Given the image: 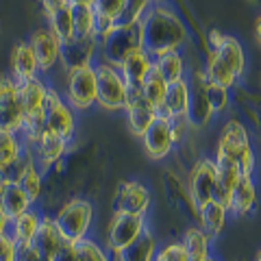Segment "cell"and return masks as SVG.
<instances>
[{
	"label": "cell",
	"mask_w": 261,
	"mask_h": 261,
	"mask_svg": "<svg viewBox=\"0 0 261 261\" xmlns=\"http://www.w3.org/2000/svg\"><path fill=\"white\" fill-rule=\"evenodd\" d=\"M140 27L144 50L150 53L152 57L181 50L190 39V29H187L185 20L163 3H152L144 20L140 22Z\"/></svg>",
	"instance_id": "cell-1"
},
{
	"label": "cell",
	"mask_w": 261,
	"mask_h": 261,
	"mask_svg": "<svg viewBox=\"0 0 261 261\" xmlns=\"http://www.w3.org/2000/svg\"><path fill=\"white\" fill-rule=\"evenodd\" d=\"M214 157L233 159L240 166L242 176H257L259 159H257L255 148H252L250 130L238 116L228 118L222 124V128H220Z\"/></svg>",
	"instance_id": "cell-2"
},
{
	"label": "cell",
	"mask_w": 261,
	"mask_h": 261,
	"mask_svg": "<svg viewBox=\"0 0 261 261\" xmlns=\"http://www.w3.org/2000/svg\"><path fill=\"white\" fill-rule=\"evenodd\" d=\"M94 202L85 196H70L57 205L53 218L63 235L65 244H76L89 238V231L94 226Z\"/></svg>",
	"instance_id": "cell-3"
},
{
	"label": "cell",
	"mask_w": 261,
	"mask_h": 261,
	"mask_svg": "<svg viewBox=\"0 0 261 261\" xmlns=\"http://www.w3.org/2000/svg\"><path fill=\"white\" fill-rule=\"evenodd\" d=\"M140 48H144L140 24H118L107 37L98 42V63L120 68V63Z\"/></svg>",
	"instance_id": "cell-4"
},
{
	"label": "cell",
	"mask_w": 261,
	"mask_h": 261,
	"mask_svg": "<svg viewBox=\"0 0 261 261\" xmlns=\"http://www.w3.org/2000/svg\"><path fill=\"white\" fill-rule=\"evenodd\" d=\"M148 228V216H133V214H118L113 211L107 228L102 235V244L113 257L128 248L140 235Z\"/></svg>",
	"instance_id": "cell-5"
},
{
	"label": "cell",
	"mask_w": 261,
	"mask_h": 261,
	"mask_svg": "<svg viewBox=\"0 0 261 261\" xmlns=\"http://www.w3.org/2000/svg\"><path fill=\"white\" fill-rule=\"evenodd\" d=\"M128 85L120 70L107 63H96V105L102 111H124Z\"/></svg>",
	"instance_id": "cell-6"
},
{
	"label": "cell",
	"mask_w": 261,
	"mask_h": 261,
	"mask_svg": "<svg viewBox=\"0 0 261 261\" xmlns=\"http://www.w3.org/2000/svg\"><path fill=\"white\" fill-rule=\"evenodd\" d=\"M185 187H187V194L194 202L196 209L205 207L207 202L214 200L216 196V161L214 157L209 154H198L192 166H190V172H187L185 178Z\"/></svg>",
	"instance_id": "cell-7"
},
{
	"label": "cell",
	"mask_w": 261,
	"mask_h": 261,
	"mask_svg": "<svg viewBox=\"0 0 261 261\" xmlns=\"http://www.w3.org/2000/svg\"><path fill=\"white\" fill-rule=\"evenodd\" d=\"M63 98L76 113L96 107V65L65 72Z\"/></svg>",
	"instance_id": "cell-8"
},
{
	"label": "cell",
	"mask_w": 261,
	"mask_h": 261,
	"mask_svg": "<svg viewBox=\"0 0 261 261\" xmlns=\"http://www.w3.org/2000/svg\"><path fill=\"white\" fill-rule=\"evenodd\" d=\"M46 130L65 142H74L76 137V111L70 107L68 100L63 98L59 89L50 87V96H48L46 113H44Z\"/></svg>",
	"instance_id": "cell-9"
},
{
	"label": "cell",
	"mask_w": 261,
	"mask_h": 261,
	"mask_svg": "<svg viewBox=\"0 0 261 261\" xmlns=\"http://www.w3.org/2000/svg\"><path fill=\"white\" fill-rule=\"evenodd\" d=\"M187 85H190V105H187V120L194 130H202L211 124L214 111H211L207 98V76L202 68H194L187 72Z\"/></svg>",
	"instance_id": "cell-10"
},
{
	"label": "cell",
	"mask_w": 261,
	"mask_h": 261,
	"mask_svg": "<svg viewBox=\"0 0 261 261\" xmlns=\"http://www.w3.org/2000/svg\"><path fill=\"white\" fill-rule=\"evenodd\" d=\"M152 209V192L150 187L137 181V178H126L120 181L113 194V211L118 214H133V216H148Z\"/></svg>",
	"instance_id": "cell-11"
},
{
	"label": "cell",
	"mask_w": 261,
	"mask_h": 261,
	"mask_svg": "<svg viewBox=\"0 0 261 261\" xmlns=\"http://www.w3.org/2000/svg\"><path fill=\"white\" fill-rule=\"evenodd\" d=\"M27 148L31 150L35 166L48 176L50 172H55V170L59 168V163L65 161L68 152L72 150V144L46 130V133L39 137V140H35L33 144H29Z\"/></svg>",
	"instance_id": "cell-12"
},
{
	"label": "cell",
	"mask_w": 261,
	"mask_h": 261,
	"mask_svg": "<svg viewBox=\"0 0 261 261\" xmlns=\"http://www.w3.org/2000/svg\"><path fill=\"white\" fill-rule=\"evenodd\" d=\"M126 116V126L130 130V135L140 137L148 130L154 122H157V109L148 102V98L142 94L140 87H128V94H126V105H124V111Z\"/></svg>",
	"instance_id": "cell-13"
},
{
	"label": "cell",
	"mask_w": 261,
	"mask_h": 261,
	"mask_svg": "<svg viewBox=\"0 0 261 261\" xmlns=\"http://www.w3.org/2000/svg\"><path fill=\"white\" fill-rule=\"evenodd\" d=\"M24 116L18 105V81L9 72L0 74V130L20 133Z\"/></svg>",
	"instance_id": "cell-14"
},
{
	"label": "cell",
	"mask_w": 261,
	"mask_h": 261,
	"mask_svg": "<svg viewBox=\"0 0 261 261\" xmlns=\"http://www.w3.org/2000/svg\"><path fill=\"white\" fill-rule=\"evenodd\" d=\"M48 96H50V85L42 76L18 83V105L24 116V122L33 118H44Z\"/></svg>",
	"instance_id": "cell-15"
},
{
	"label": "cell",
	"mask_w": 261,
	"mask_h": 261,
	"mask_svg": "<svg viewBox=\"0 0 261 261\" xmlns=\"http://www.w3.org/2000/svg\"><path fill=\"white\" fill-rule=\"evenodd\" d=\"M98 63V39L94 35L89 37H74L70 42L61 44V61L59 65L63 72L89 68Z\"/></svg>",
	"instance_id": "cell-16"
},
{
	"label": "cell",
	"mask_w": 261,
	"mask_h": 261,
	"mask_svg": "<svg viewBox=\"0 0 261 261\" xmlns=\"http://www.w3.org/2000/svg\"><path fill=\"white\" fill-rule=\"evenodd\" d=\"M29 44L37 57L39 74H50L61 61V42L53 35L48 27H37L35 31H31Z\"/></svg>",
	"instance_id": "cell-17"
},
{
	"label": "cell",
	"mask_w": 261,
	"mask_h": 261,
	"mask_svg": "<svg viewBox=\"0 0 261 261\" xmlns=\"http://www.w3.org/2000/svg\"><path fill=\"white\" fill-rule=\"evenodd\" d=\"M142 148L144 154L150 161H163L174 152V140H172V128H170V120L157 118V122L142 135Z\"/></svg>",
	"instance_id": "cell-18"
},
{
	"label": "cell",
	"mask_w": 261,
	"mask_h": 261,
	"mask_svg": "<svg viewBox=\"0 0 261 261\" xmlns=\"http://www.w3.org/2000/svg\"><path fill=\"white\" fill-rule=\"evenodd\" d=\"M259 205V185L257 176H242L240 183L235 185V190L228 198V214L235 218H246L248 214L257 209Z\"/></svg>",
	"instance_id": "cell-19"
},
{
	"label": "cell",
	"mask_w": 261,
	"mask_h": 261,
	"mask_svg": "<svg viewBox=\"0 0 261 261\" xmlns=\"http://www.w3.org/2000/svg\"><path fill=\"white\" fill-rule=\"evenodd\" d=\"M9 65H11L9 74L18 81V83L39 76V63H37V57L29 44V39H20V42L13 44L11 53H9Z\"/></svg>",
	"instance_id": "cell-20"
},
{
	"label": "cell",
	"mask_w": 261,
	"mask_h": 261,
	"mask_svg": "<svg viewBox=\"0 0 261 261\" xmlns=\"http://www.w3.org/2000/svg\"><path fill=\"white\" fill-rule=\"evenodd\" d=\"M65 246V240L57 226L53 214H44L42 224H39V231L33 240V248H35L44 261H53V257Z\"/></svg>",
	"instance_id": "cell-21"
},
{
	"label": "cell",
	"mask_w": 261,
	"mask_h": 261,
	"mask_svg": "<svg viewBox=\"0 0 261 261\" xmlns=\"http://www.w3.org/2000/svg\"><path fill=\"white\" fill-rule=\"evenodd\" d=\"M154 68V57L150 53H146L144 48L130 53L124 61L120 63V74L126 81L128 87H142L144 79L150 74V70Z\"/></svg>",
	"instance_id": "cell-22"
},
{
	"label": "cell",
	"mask_w": 261,
	"mask_h": 261,
	"mask_svg": "<svg viewBox=\"0 0 261 261\" xmlns=\"http://www.w3.org/2000/svg\"><path fill=\"white\" fill-rule=\"evenodd\" d=\"M214 161H216V196H214V200L222 202V205H228V198H231L235 185H238L242 178L240 166L233 159H226V157H214Z\"/></svg>",
	"instance_id": "cell-23"
},
{
	"label": "cell",
	"mask_w": 261,
	"mask_h": 261,
	"mask_svg": "<svg viewBox=\"0 0 261 261\" xmlns=\"http://www.w3.org/2000/svg\"><path fill=\"white\" fill-rule=\"evenodd\" d=\"M42 218H44V211L35 205V207H31L27 214H22L15 220H11V226H9L11 240L18 244V246H31L37 231H39Z\"/></svg>",
	"instance_id": "cell-24"
},
{
	"label": "cell",
	"mask_w": 261,
	"mask_h": 261,
	"mask_svg": "<svg viewBox=\"0 0 261 261\" xmlns=\"http://www.w3.org/2000/svg\"><path fill=\"white\" fill-rule=\"evenodd\" d=\"M228 218H231L228 207L222 205V202H218V200H211V202H207L205 207L198 209V220H196V224H198L211 240H216V238L222 235V231L226 228Z\"/></svg>",
	"instance_id": "cell-25"
},
{
	"label": "cell",
	"mask_w": 261,
	"mask_h": 261,
	"mask_svg": "<svg viewBox=\"0 0 261 261\" xmlns=\"http://www.w3.org/2000/svg\"><path fill=\"white\" fill-rule=\"evenodd\" d=\"M0 207L11 220H15L18 216L27 214L31 207H35L29 200V196L24 194V190L18 183L11 181H0Z\"/></svg>",
	"instance_id": "cell-26"
},
{
	"label": "cell",
	"mask_w": 261,
	"mask_h": 261,
	"mask_svg": "<svg viewBox=\"0 0 261 261\" xmlns=\"http://www.w3.org/2000/svg\"><path fill=\"white\" fill-rule=\"evenodd\" d=\"M214 55L233 72L238 81L246 74V50H244V46L238 37L226 35L222 46H220L218 50H214Z\"/></svg>",
	"instance_id": "cell-27"
},
{
	"label": "cell",
	"mask_w": 261,
	"mask_h": 261,
	"mask_svg": "<svg viewBox=\"0 0 261 261\" xmlns=\"http://www.w3.org/2000/svg\"><path fill=\"white\" fill-rule=\"evenodd\" d=\"M159 246L161 244L157 240V235H154L150 228H146L128 248H124L120 255H116V261H154V257H157V252H159Z\"/></svg>",
	"instance_id": "cell-28"
},
{
	"label": "cell",
	"mask_w": 261,
	"mask_h": 261,
	"mask_svg": "<svg viewBox=\"0 0 261 261\" xmlns=\"http://www.w3.org/2000/svg\"><path fill=\"white\" fill-rule=\"evenodd\" d=\"M154 70L166 79L168 85L176 83V81L187 79V63L181 50H172V53H163L154 57Z\"/></svg>",
	"instance_id": "cell-29"
},
{
	"label": "cell",
	"mask_w": 261,
	"mask_h": 261,
	"mask_svg": "<svg viewBox=\"0 0 261 261\" xmlns=\"http://www.w3.org/2000/svg\"><path fill=\"white\" fill-rule=\"evenodd\" d=\"M181 242H183V246H185L187 255H190L192 261H196V259H207V257L214 255V252H211V242H214V240H211L198 224L187 226Z\"/></svg>",
	"instance_id": "cell-30"
},
{
	"label": "cell",
	"mask_w": 261,
	"mask_h": 261,
	"mask_svg": "<svg viewBox=\"0 0 261 261\" xmlns=\"http://www.w3.org/2000/svg\"><path fill=\"white\" fill-rule=\"evenodd\" d=\"M46 27L50 29L53 35L59 42H70L74 39V22H72V7L63 5L61 9L53 11L50 15H46Z\"/></svg>",
	"instance_id": "cell-31"
},
{
	"label": "cell",
	"mask_w": 261,
	"mask_h": 261,
	"mask_svg": "<svg viewBox=\"0 0 261 261\" xmlns=\"http://www.w3.org/2000/svg\"><path fill=\"white\" fill-rule=\"evenodd\" d=\"M202 72H205V76H207L209 83L222 85V87H228V89H233L235 85H238V79H235V74L218 59L214 53H207V59H205V63H202Z\"/></svg>",
	"instance_id": "cell-32"
},
{
	"label": "cell",
	"mask_w": 261,
	"mask_h": 261,
	"mask_svg": "<svg viewBox=\"0 0 261 261\" xmlns=\"http://www.w3.org/2000/svg\"><path fill=\"white\" fill-rule=\"evenodd\" d=\"M187 105H190V85H187V79L168 85L166 111L170 113V118L172 116H187Z\"/></svg>",
	"instance_id": "cell-33"
},
{
	"label": "cell",
	"mask_w": 261,
	"mask_h": 261,
	"mask_svg": "<svg viewBox=\"0 0 261 261\" xmlns=\"http://www.w3.org/2000/svg\"><path fill=\"white\" fill-rule=\"evenodd\" d=\"M18 185L24 190V194L29 196V200L33 202V205H37L44 196V190H46V174L35 166V163H31V166L27 168V172L20 176Z\"/></svg>",
	"instance_id": "cell-34"
},
{
	"label": "cell",
	"mask_w": 261,
	"mask_h": 261,
	"mask_svg": "<svg viewBox=\"0 0 261 261\" xmlns=\"http://www.w3.org/2000/svg\"><path fill=\"white\" fill-rule=\"evenodd\" d=\"M70 7H72V22H74V37L94 35V29H96L94 5H70Z\"/></svg>",
	"instance_id": "cell-35"
},
{
	"label": "cell",
	"mask_w": 261,
	"mask_h": 261,
	"mask_svg": "<svg viewBox=\"0 0 261 261\" xmlns=\"http://www.w3.org/2000/svg\"><path fill=\"white\" fill-rule=\"evenodd\" d=\"M27 150L20 133H9V130H0V168H7L13 163L20 154Z\"/></svg>",
	"instance_id": "cell-36"
},
{
	"label": "cell",
	"mask_w": 261,
	"mask_h": 261,
	"mask_svg": "<svg viewBox=\"0 0 261 261\" xmlns=\"http://www.w3.org/2000/svg\"><path fill=\"white\" fill-rule=\"evenodd\" d=\"M72 246H74L81 261H116V257L105 248V244L94 238H85L76 244H72Z\"/></svg>",
	"instance_id": "cell-37"
},
{
	"label": "cell",
	"mask_w": 261,
	"mask_h": 261,
	"mask_svg": "<svg viewBox=\"0 0 261 261\" xmlns=\"http://www.w3.org/2000/svg\"><path fill=\"white\" fill-rule=\"evenodd\" d=\"M207 98H209V105H211L214 116H218V113H224L228 107H231V89H228V87L209 83V81H207Z\"/></svg>",
	"instance_id": "cell-38"
},
{
	"label": "cell",
	"mask_w": 261,
	"mask_h": 261,
	"mask_svg": "<svg viewBox=\"0 0 261 261\" xmlns=\"http://www.w3.org/2000/svg\"><path fill=\"white\" fill-rule=\"evenodd\" d=\"M150 7H152V0H126V7L120 15L118 24H140Z\"/></svg>",
	"instance_id": "cell-39"
},
{
	"label": "cell",
	"mask_w": 261,
	"mask_h": 261,
	"mask_svg": "<svg viewBox=\"0 0 261 261\" xmlns=\"http://www.w3.org/2000/svg\"><path fill=\"white\" fill-rule=\"evenodd\" d=\"M170 128H172V140H174V146L176 148H181V146L190 140L194 128L190 124V120L187 116H172L170 118Z\"/></svg>",
	"instance_id": "cell-40"
},
{
	"label": "cell",
	"mask_w": 261,
	"mask_h": 261,
	"mask_svg": "<svg viewBox=\"0 0 261 261\" xmlns=\"http://www.w3.org/2000/svg\"><path fill=\"white\" fill-rule=\"evenodd\" d=\"M124 7H126V0H96L94 3L96 15H100V18H109L113 22L120 20Z\"/></svg>",
	"instance_id": "cell-41"
},
{
	"label": "cell",
	"mask_w": 261,
	"mask_h": 261,
	"mask_svg": "<svg viewBox=\"0 0 261 261\" xmlns=\"http://www.w3.org/2000/svg\"><path fill=\"white\" fill-rule=\"evenodd\" d=\"M159 255L163 261H192L181 240H174V242H168L163 246H159Z\"/></svg>",
	"instance_id": "cell-42"
},
{
	"label": "cell",
	"mask_w": 261,
	"mask_h": 261,
	"mask_svg": "<svg viewBox=\"0 0 261 261\" xmlns=\"http://www.w3.org/2000/svg\"><path fill=\"white\" fill-rule=\"evenodd\" d=\"M0 261H18V244L11 240V235L0 238Z\"/></svg>",
	"instance_id": "cell-43"
},
{
	"label": "cell",
	"mask_w": 261,
	"mask_h": 261,
	"mask_svg": "<svg viewBox=\"0 0 261 261\" xmlns=\"http://www.w3.org/2000/svg\"><path fill=\"white\" fill-rule=\"evenodd\" d=\"M224 33L222 31H218L216 27L214 29H209L207 31V35H205V44H207V53H214V50H218L220 46H222V42H224Z\"/></svg>",
	"instance_id": "cell-44"
},
{
	"label": "cell",
	"mask_w": 261,
	"mask_h": 261,
	"mask_svg": "<svg viewBox=\"0 0 261 261\" xmlns=\"http://www.w3.org/2000/svg\"><path fill=\"white\" fill-rule=\"evenodd\" d=\"M18 261H44V259L31 244V246H18Z\"/></svg>",
	"instance_id": "cell-45"
},
{
	"label": "cell",
	"mask_w": 261,
	"mask_h": 261,
	"mask_svg": "<svg viewBox=\"0 0 261 261\" xmlns=\"http://www.w3.org/2000/svg\"><path fill=\"white\" fill-rule=\"evenodd\" d=\"M53 261H81V259H79V255H76L74 246H72V244H65V246L53 257Z\"/></svg>",
	"instance_id": "cell-46"
},
{
	"label": "cell",
	"mask_w": 261,
	"mask_h": 261,
	"mask_svg": "<svg viewBox=\"0 0 261 261\" xmlns=\"http://www.w3.org/2000/svg\"><path fill=\"white\" fill-rule=\"evenodd\" d=\"M39 5H42L44 15H50L53 11L61 9L63 5H70V3H68V0H39Z\"/></svg>",
	"instance_id": "cell-47"
},
{
	"label": "cell",
	"mask_w": 261,
	"mask_h": 261,
	"mask_svg": "<svg viewBox=\"0 0 261 261\" xmlns=\"http://www.w3.org/2000/svg\"><path fill=\"white\" fill-rule=\"evenodd\" d=\"M9 226H11V218L5 214L3 207H0V238H3V235H9Z\"/></svg>",
	"instance_id": "cell-48"
},
{
	"label": "cell",
	"mask_w": 261,
	"mask_h": 261,
	"mask_svg": "<svg viewBox=\"0 0 261 261\" xmlns=\"http://www.w3.org/2000/svg\"><path fill=\"white\" fill-rule=\"evenodd\" d=\"M255 37H257V44L261 46V13L257 15V20H255Z\"/></svg>",
	"instance_id": "cell-49"
},
{
	"label": "cell",
	"mask_w": 261,
	"mask_h": 261,
	"mask_svg": "<svg viewBox=\"0 0 261 261\" xmlns=\"http://www.w3.org/2000/svg\"><path fill=\"white\" fill-rule=\"evenodd\" d=\"M70 5H94L96 0H68Z\"/></svg>",
	"instance_id": "cell-50"
},
{
	"label": "cell",
	"mask_w": 261,
	"mask_h": 261,
	"mask_svg": "<svg viewBox=\"0 0 261 261\" xmlns=\"http://www.w3.org/2000/svg\"><path fill=\"white\" fill-rule=\"evenodd\" d=\"M196 261H218L214 255H211V257H207V259H196Z\"/></svg>",
	"instance_id": "cell-51"
},
{
	"label": "cell",
	"mask_w": 261,
	"mask_h": 261,
	"mask_svg": "<svg viewBox=\"0 0 261 261\" xmlns=\"http://www.w3.org/2000/svg\"><path fill=\"white\" fill-rule=\"evenodd\" d=\"M252 261H261V248L257 250V255H255V259H252Z\"/></svg>",
	"instance_id": "cell-52"
},
{
	"label": "cell",
	"mask_w": 261,
	"mask_h": 261,
	"mask_svg": "<svg viewBox=\"0 0 261 261\" xmlns=\"http://www.w3.org/2000/svg\"><path fill=\"white\" fill-rule=\"evenodd\" d=\"M154 261H163V259H161V255H159V252H157V257H154Z\"/></svg>",
	"instance_id": "cell-53"
},
{
	"label": "cell",
	"mask_w": 261,
	"mask_h": 261,
	"mask_svg": "<svg viewBox=\"0 0 261 261\" xmlns=\"http://www.w3.org/2000/svg\"><path fill=\"white\" fill-rule=\"evenodd\" d=\"M152 3H163V0H152Z\"/></svg>",
	"instance_id": "cell-54"
},
{
	"label": "cell",
	"mask_w": 261,
	"mask_h": 261,
	"mask_svg": "<svg viewBox=\"0 0 261 261\" xmlns=\"http://www.w3.org/2000/svg\"><path fill=\"white\" fill-rule=\"evenodd\" d=\"M252 3H261V0H252Z\"/></svg>",
	"instance_id": "cell-55"
}]
</instances>
